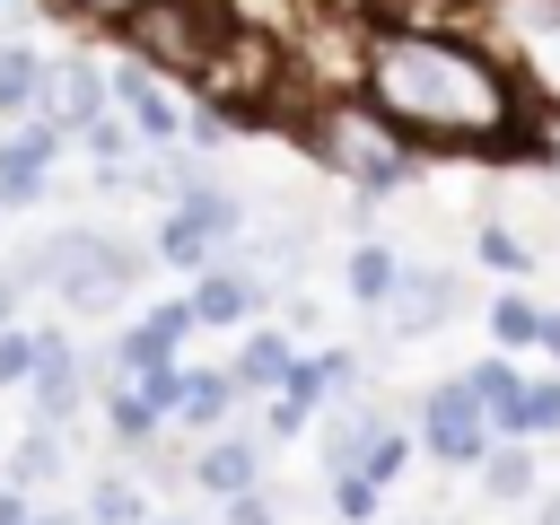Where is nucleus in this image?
I'll return each instance as SVG.
<instances>
[{"label": "nucleus", "mask_w": 560, "mask_h": 525, "mask_svg": "<svg viewBox=\"0 0 560 525\" xmlns=\"http://www.w3.org/2000/svg\"><path fill=\"white\" fill-rule=\"evenodd\" d=\"M542 525H560V508H551V516H542Z\"/></svg>", "instance_id": "nucleus-36"}, {"label": "nucleus", "mask_w": 560, "mask_h": 525, "mask_svg": "<svg viewBox=\"0 0 560 525\" xmlns=\"http://www.w3.org/2000/svg\"><path fill=\"white\" fill-rule=\"evenodd\" d=\"M114 96L131 105V122H140V131H158V140H175V131H184V122H175V105H166V88H158V70H140V61H131V70H114Z\"/></svg>", "instance_id": "nucleus-12"}, {"label": "nucleus", "mask_w": 560, "mask_h": 525, "mask_svg": "<svg viewBox=\"0 0 560 525\" xmlns=\"http://www.w3.org/2000/svg\"><path fill=\"white\" fill-rule=\"evenodd\" d=\"M44 525H61V516H44Z\"/></svg>", "instance_id": "nucleus-37"}, {"label": "nucleus", "mask_w": 560, "mask_h": 525, "mask_svg": "<svg viewBox=\"0 0 560 525\" xmlns=\"http://www.w3.org/2000/svg\"><path fill=\"white\" fill-rule=\"evenodd\" d=\"M385 298H394V306H385V324H394V332H429V324H446V315H455V280H446V271H394V280H385Z\"/></svg>", "instance_id": "nucleus-7"}, {"label": "nucleus", "mask_w": 560, "mask_h": 525, "mask_svg": "<svg viewBox=\"0 0 560 525\" xmlns=\"http://www.w3.org/2000/svg\"><path fill=\"white\" fill-rule=\"evenodd\" d=\"M88 508H96V525H140V516H149V499H140L131 481H96Z\"/></svg>", "instance_id": "nucleus-20"}, {"label": "nucleus", "mask_w": 560, "mask_h": 525, "mask_svg": "<svg viewBox=\"0 0 560 525\" xmlns=\"http://www.w3.org/2000/svg\"><path fill=\"white\" fill-rule=\"evenodd\" d=\"M525 429H560V385H525L516 394V438Z\"/></svg>", "instance_id": "nucleus-23"}, {"label": "nucleus", "mask_w": 560, "mask_h": 525, "mask_svg": "<svg viewBox=\"0 0 560 525\" xmlns=\"http://www.w3.org/2000/svg\"><path fill=\"white\" fill-rule=\"evenodd\" d=\"M402 455H411V438L385 420V429L368 438V455H359V481H394V472H402Z\"/></svg>", "instance_id": "nucleus-19"}, {"label": "nucleus", "mask_w": 560, "mask_h": 525, "mask_svg": "<svg viewBox=\"0 0 560 525\" xmlns=\"http://www.w3.org/2000/svg\"><path fill=\"white\" fill-rule=\"evenodd\" d=\"M228 525H271V499H262V490H236V499H228Z\"/></svg>", "instance_id": "nucleus-30"}, {"label": "nucleus", "mask_w": 560, "mask_h": 525, "mask_svg": "<svg viewBox=\"0 0 560 525\" xmlns=\"http://www.w3.org/2000/svg\"><path fill=\"white\" fill-rule=\"evenodd\" d=\"M254 306H262V289H254L245 271H201V289L184 298L192 324H236V315H254Z\"/></svg>", "instance_id": "nucleus-10"}, {"label": "nucleus", "mask_w": 560, "mask_h": 525, "mask_svg": "<svg viewBox=\"0 0 560 525\" xmlns=\"http://www.w3.org/2000/svg\"><path fill=\"white\" fill-rule=\"evenodd\" d=\"M481 481H490V499H525L534 490V455L525 446H481Z\"/></svg>", "instance_id": "nucleus-16"}, {"label": "nucleus", "mask_w": 560, "mask_h": 525, "mask_svg": "<svg viewBox=\"0 0 560 525\" xmlns=\"http://www.w3.org/2000/svg\"><path fill=\"white\" fill-rule=\"evenodd\" d=\"M376 429H385L376 411H332V420H324V464H332V472H359V455H368Z\"/></svg>", "instance_id": "nucleus-14"}, {"label": "nucleus", "mask_w": 560, "mask_h": 525, "mask_svg": "<svg viewBox=\"0 0 560 525\" xmlns=\"http://www.w3.org/2000/svg\"><path fill=\"white\" fill-rule=\"evenodd\" d=\"M385 280H394V254H376V245L350 254V289H359V298H385Z\"/></svg>", "instance_id": "nucleus-26"}, {"label": "nucleus", "mask_w": 560, "mask_h": 525, "mask_svg": "<svg viewBox=\"0 0 560 525\" xmlns=\"http://www.w3.org/2000/svg\"><path fill=\"white\" fill-rule=\"evenodd\" d=\"M534 341H542V350H560V315H534Z\"/></svg>", "instance_id": "nucleus-33"}, {"label": "nucleus", "mask_w": 560, "mask_h": 525, "mask_svg": "<svg viewBox=\"0 0 560 525\" xmlns=\"http://www.w3.org/2000/svg\"><path fill=\"white\" fill-rule=\"evenodd\" d=\"M254 472H262V438H219V446H201V464H192V481L219 490V499L254 490Z\"/></svg>", "instance_id": "nucleus-9"}, {"label": "nucleus", "mask_w": 560, "mask_h": 525, "mask_svg": "<svg viewBox=\"0 0 560 525\" xmlns=\"http://www.w3.org/2000/svg\"><path fill=\"white\" fill-rule=\"evenodd\" d=\"M158 254H166V262H184V271H210V245H201V236H192L184 219H166V236H158Z\"/></svg>", "instance_id": "nucleus-24"}, {"label": "nucleus", "mask_w": 560, "mask_h": 525, "mask_svg": "<svg viewBox=\"0 0 560 525\" xmlns=\"http://www.w3.org/2000/svg\"><path fill=\"white\" fill-rule=\"evenodd\" d=\"M26 385H35V420H44V429H61V420L79 411V394H88V376H79V359H70L61 341H35V376H26Z\"/></svg>", "instance_id": "nucleus-8"}, {"label": "nucleus", "mask_w": 560, "mask_h": 525, "mask_svg": "<svg viewBox=\"0 0 560 525\" xmlns=\"http://www.w3.org/2000/svg\"><path fill=\"white\" fill-rule=\"evenodd\" d=\"M420 429H429V446H438L446 464H481V446H490V420L464 402V385H438V394L420 402Z\"/></svg>", "instance_id": "nucleus-6"}, {"label": "nucleus", "mask_w": 560, "mask_h": 525, "mask_svg": "<svg viewBox=\"0 0 560 525\" xmlns=\"http://www.w3.org/2000/svg\"><path fill=\"white\" fill-rule=\"evenodd\" d=\"M9 9H18V0H0V18H9Z\"/></svg>", "instance_id": "nucleus-35"}, {"label": "nucleus", "mask_w": 560, "mask_h": 525, "mask_svg": "<svg viewBox=\"0 0 560 525\" xmlns=\"http://www.w3.org/2000/svg\"><path fill=\"white\" fill-rule=\"evenodd\" d=\"M315 140H324V158H332V166H350L368 192L402 184V166H411V158H402V131H394V122H376L368 105H350V96H341V105H324Z\"/></svg>", "instance_id": "nucleus-4"}, {"label": "nucleus", "mask_w": 560, "mask_h": 525, "mask_svg": "<svg viewBox=\"0 0 560 525\" xmlns=\"http://www.w3.org/2000/svg\"><path fill=\"white\" fill-rule=\"evenodd\" d=\"M35 105H44V131H52V140H61V131H88V122L105 114L96 61H52V70L35 79Z\"/></svg>", "instance_id": "nucleus-5"}, {"label": "nucleus", "mask_w": 560, "mask_h": 525, "mask_svg": "<svg viewBox=\"0 0 560 525\" xmlns=\"http://www.w3.org/2000/svg\"><path fill=\"white\" fill-rule=\"evenodd\" d=\"M9 315H18V280L0 271V332H9Z\"/></svg>", "instance_id": "nucleus-34"}, {"label": "nucleus", "mask_w": 560, "mask_h": 525, "mask_svg": "<svg viewBox=\"0 0 560 525\" xmlns=\"http://www.w3.org/2000/svg\"><path fill=\"white\" fill-rule=\"evenodd\" d=\"M35 376V341L26 332H0V385H26Z\"/></svg>", "instance_id": "nucleus-29"}, {"label": "nucleus", "mask_w": 560, "mask_h": 525, "mask_svg": "<svg viewBox=\"0 0 560 525\" xmlns=\"http://www.w3.org/2000/svg\"><path fill=\"white\" fill-rule=\"evenodd\" d=\"M280 376H289V341H280V332H254V341H245V359L228 368V385H236V394H245V385H280Z\"/></svg>", "instance_id": "nucleus-15"}, {"label": "nucleus", "mask_w": 560, "mask_h": 525, "mask_svg": "<svg viewBox=\"0 0 560 525\" xmlns=\"http://www.w3.org/2000/svg\"><path fill=\"white\" fill-rule=\"evenodd\" d=\"M175 402H184L192 420H219V411L236 402V385H228V368H210V376H201V368H184V385H175Z\"/></svg>", "instance_id": "nucleus-18"}, {"label": "nucleus", "mask_w": 560, "mask_h": 525, "mask_svg": "<svg viewBox=\"0 0 560 525\" xmlns=\"http://www.w3.org/2000/svg\"><path fill=\"white\" fill-rule=\"evenodd\" d=\"M368 79V114L394 122L402 140H446V149H472V140H508L516 122V88L499 79L490 52L455 44V35H402L385 26L359 61Z\"/></svg>", "instance_id": "nucleus-1"}, {"label": "nucleus", "mask_w": 560, "mask_h": 525, "mask_svg": "<svg viewBox=\"0 0 560 525\" xmlns=\"http://www.w3.org/2000/svg\"><path fill=\"white\" fill-rule=\"evenodd\" d=\"M534 315H542V306H525V298H499V306H490L499 341H534Z\"/></svg>", "instance_id": "nucleus-27"}, {"label": "nucleus", "mask_w": 560, "mask_h": 525, "mask_svg": "<svg viewBox=\"0 0 560 525\" xmlns=\"http://www.w3.org/2000/svg\"><path fill=\"white\" fill-rule=\"evenodd\" d=\"M228 26H236V18H228L219 0H131V18H122L140 70H166V79H201Z\"/></svg>", "instance_id": "nucleus-2"}, {"label": "nucleus", "mask_w": 560, "mask_h": 525, "mask_svg": "<svg viewBox=\"0 0 560 525\" xmlns=\"http://www.w3.org/2000/svg\"><path fill=\"white\" fill-rule=\"evenodd\" d=\"M332 508H341L350 525H368V516H376V481H359V472H332Z\"/></svg>", "instance_id": "nucleus-25"}, {"label": "nucleus", "mask_w": 560, "mask_h": 525, "mask_svg": "<svg viewBox=\"0 0 560 525\" xmlns=\"http://www.w3.org/2000/svg\"><path fill=\"white\" fill-rule=\"evenodd\" d=\"M35 79H44V61L26 44H0V114H26L35 105Z\"/></svg>", "instance_id": "nucleus-17"}, {"label": "nucleus", "mask_w": 560, "mask_h": 525, "mask_svg": "<svg viewBox=\"0 0 560 525\" xmlns=\"http://www.w3.org/2000/svg\"><path fill=\"white\" fill-rule=\"evenodd\" d=\"M9 280L26 289V280H44L61 306H114L122 289H131V262L96 236V228H61V236H44L35 254H18L9 262Z\"/></svg>", "instance_id": "nucleus-3"}, {"label": "nucleus", "mask_w": 560, "mask_h": 525, "mask_svg": "<svg viewBox=\"0 0 560 525\" xmlns=\"http://www.w3.org/2000/svg\"><path fill=\"white\" fill-rule=\"evenodd\" d=\"M499 26H516V35H560V0H499Z\"/></svg>", "instance_id": "nucleus-22"}, {"label": "nucleus", "mask_w": 560, "mask_h": 525, "mask_svg": "<svg viewBox=\"0 0 560 525\" xmlns=\"http://www.w3.org/2000/svg\"><path fill=\"white\" fill-rule=\"evenodd\" d=\"M9 472H18V490H26V481H52V472H61V446H52V429H35V438L18 446V464H9Z\"/></svg>", "instance_id": "nucleus-21"}, {"label": "nucleus", "mask_w": 560, "mask_h": 525, "mask_svg": "<svg viewBox=\"0 0 560 525\" xmlns=\"http://www.w3.org/2000/svg\"><path fill=\"white\" fill-rule=\"evenodd\" d=\"M0 525H35V516H26V499H18V490H0Z\"/></svg>", "instance_id": "nucleus-32"}, {"label": "nucleus", "mask_w": 560, "mask_h": 525, "mask_svg": "<svg viewBox=\"0 0 560 525\" xmlns=\"http://www.w3.org/2000/svg\"><path fill=\"white\" fill-rule=\"evenodd\" d=\"M516 394H525V385H516V368H508V359H490V368H472V376H464V402H472L481 420H499V429H516Z\"/></svg>", "instance_id": "nucleus-13"}, {"label": "nucleus", "mask_w": 560, "mask_h": 525, "mask_svg": "<svg viewBox=\"0 0 560 525\" xmlns=\"http://www.w3.org/2000/svg\"><path fill=\"white\" fill-rule=\"evenodd\" d=\"M166 525H175V516H166Z\"/></svg>", "instance_id": "nucleus-38"}, {"label": "nucleus", "mask_w": 560, "mask_h": 525, "mask_svg": "<svg viewBox=\"0 0 560 525\" xmlns=\"http://www.w3.org/2000/svg\"><path fill=\"white\" fill-rule=\"evenodd\" d=\"M44 158H52V131L35 122L26 140H9L0 149V210H18V201H35L44 192Z\"/></svg>", "instance_id": "nucleus-11"}, {"label": "nucleus", "mask_w": 560, "mask_h": 525, "mask_svg": "<svg viewBox=\"0 0 560 525\" xmlns=\"http://www.w3.org/2000/svg\"><path fill=\"white\" fill-rule=\"evenodd\" d=\"M114 429H122V438H149V429H158V402H149V394H114Z\"/></svg>", "instance_id": "nucleus-28"}, {"label": "nucleus", "mask_w": 560, "mask_h": 525, "mask_svg": "<svg viewBox=\"0 0 560 525\" xmlns=\"http://www.w3.org/2000/svg\"><path fill=\"white\" fill-rule=\"evenodd\" d=\"M481 254H490V262H508V271H516V262H525V245H516V236H508V228H490V236H481Z\"/></svg>", "instance_id": "nucleus-31"}]
</instances>
